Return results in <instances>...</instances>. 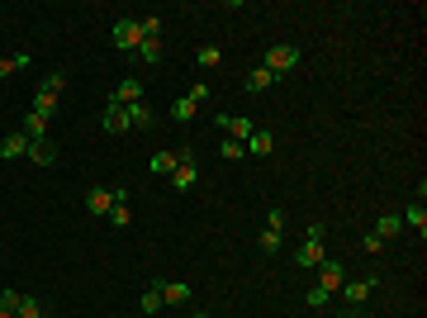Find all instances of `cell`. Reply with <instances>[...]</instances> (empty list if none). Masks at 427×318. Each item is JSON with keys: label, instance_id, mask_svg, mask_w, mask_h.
<instances>
[{"label": "cell", "instance_id": "6da1fadb", "mask_svg": "<svg viewBox=\"0 0 427 318\" xmlns=\"http://www.w3.org/2000/svg\"><path fill=\"white\" fill-rule=\"evenodd\" d=\"M138 43H143V24H138V19H119V24H114V48L134 57Z\"/></svg>", "mask_w": 427, "mask_h": 318}, {"label": "cell", "instance_id": "7a4b0ae2", "mask_svg": "<svg viewBox=\"0 0 427 318\" xmlns=\"http://www.w3.org/2000/svg\"><path fill=\"white\" fill-rule=\"evenodd\" d=\"M294 262L304 266V271H314V266L323 262V223H314V228H309V242L294 252Z\"/></svg>", "mask_w": 427, "mask_h": 318}, {"label": "cell", "instance_id": "3957f363", "mask_svg": "<svg viewBox=\"0 0 427 318\" xmlns=\"http://www.w3.org/2000/svg\"><path fill=\"white\" fill-rule=\"evenodd\" d=\"M294 62H299V48L275 43V48L266 53V72H271V77H285V72H294Z\"/></svg>", "mask_w": 427, "mask_h": 318}, {"label": "cell", "instance_id": "277c9868", "mask_svg": "<svg viewBox=\"0 0 427 318\" xmlns=\"http://www.w3.org/2000/svg\"><path fill=\"white\" fill-rule=\"evenodd\" d=\"M218 129H223V138H233V143H247V138L257 133V124H252L247 114H218Z\"/></svg>", "mask_w": 427, "mask_h": 318}, {"label": "cell", "instance_id": "5b68a950", "mask_svg": "<svg viewBox=\"0 0 427 318\" xmlns=\"http://www.w3.org/2000/svg\"><path fill=\"white\" fill-rule=\"evenodd\" d=\"M314 271H319V285H323L328 294H337L342 285H347V280H342V262H332V257H323Z\"/></svg>", "mask_w": 427, "mask_h": 318}, {"label": "cell", "instance_id": "8992f818", "mask_svg": "<svg viewBox=\"0 0 427 318\" xmlns=\"http://www.w3.org/2000/svg\"><path fill=\"white\" fill-rule=\"evenodd\" d=\"M375 285H380V280H375V276H366V280H347V285H342V290H337V294L347 299L351 309H361V304L371 299V290H375Z\"/></svg>", "mask_w": 427, "mask_h": 318}, {"label": "cell", "instance_id": "52a82bcc", "mask_svg": "<svg viewBox=\"0 0 427 318\" xmlns=\"http://www.w3.org/2000/svg\"><path fill=\"white\" fill-rule=\"evenodd\" d=\"M109 209H114V190H105V186H90V190H86V214L105 218Z\"/></svg>", "mask_w": 427, "mask_h": 318}, {"label": "cell", "instance_id": "ba28073f", "mask_svg": "<svg viewBox=\"0 0 427 318\" xmlns=\"http://www.w3.org/2000/svg\"><path fill=\"white\" fill-rule=\"evenodd\" d=\"M105 129H109V133H129V129H134L129 105H114V100H109V105H105Z\"/></svg>", "mask_w": 427, "mask_h": 318}, {"label": "cell", "instance_id": "9c48e42d", "mask_svg": "<svg viewBox=\"0 0 427 318\" xmlns=\"http://www.w3.org/2000/svg\"><path fill=\"white\" fill-rule=\"evenodd\" d=\"M271 152H275V133L271 129H257L247 138V157H271Z\"/></svg>", "mask_w": 427, "mask_h": 318}, {"label": "cell", "instance_id": "30bf717a", "mask_svg": "<svg viewBox=\"0 0 427 318\" xmlns=\"http://www.w3.org/2000/svg\"><path fill=\"white\" fill-rule=\"evenodd\" d=\"M24 152H29V138H24V133H19V129H15V133H5V138H0V157H5V161L24 157Z\"/></svg>", "mask_w": 427, "mask_h": 318}, {"label": "cell", "instance_id": "8fae6325", "mask_svg": "<svg viewBox=\"0 0 427 318\" xmlns=\"http://www.w3.org/2000/svg\"><path fill=\"white\" fill-rule=\"evenodd\" d=\"M19 133H24L29 143H43V138H48V119L29 109V114H24V124H19Z\"/></svg>", "mask_w": 427, "mask_h": 318}, {"label": "cell", "instance_id": "7c38bea8", "mask_svg": "<svg viewBox=\"0 0 427 318\" xmlns=\"http://www.w3.org/2000/svg\"><path fill=\"white\" fill-rule=\"evenodd\" d=\"M143 100V81L129 77V81H119V90H114V105H138Z\"/></svg>", "mask_w": 427, "mask_h": 318}, {"label": "cell", "instance_id": "4fadbf2b", "mask_svg": "<svg viewBox=\"0 0 427 318\" xmlns=\"http://www.w3.org/2000/svg\"><path fill=\"white\" fill-rule=\"evenodd\" d=\"M399 233H403V218H399V214H380V223H375V238L394 242Z\"/></svg>", "mask_w": 427, "mask_h": 318}, {"label": "cell", "instance_id": "5bb4252c", "mask_svg": "<svg viewBox=\"0 0 427 318\" xmlns=\"http://www.w3.org/2000/svg\"><path fill=\"white\" fill-rule=\"evenodd\" d=\"M271 86H275V77H271L266 67H252V72H247V90H252V95H266Z\"/></svg>", "mask_w": 427, "mask_h": 318}, {"label": "cell", "instance_id": "9a60e30c", "mask_svg": "<svg viewBox=\"0 0 427 318\" xmlns=\"http://www.w3.org/2000/svg\"><path fill=\"white\" fill-rule=\"evenodd\" d=\"M24 157L33 161V166H53V161H57V148H53V143H29Z\"/></svg>", "mask_w": 427, "mask_h": 318}, {"label": "cell", "instance_id": "2e32d148", "mask_svg": "<svg viewBox=\"0 0 427 318\" xmlns=\"http://www.w3.org/2000/svg\"><path fill=\"white\" fill-rule=\"evenodd\" d=\"M161 299H166L171 309H176V304H190V285L186 280H166V285H161Z\"/></svg>", "mask_w": 427, "mask_h": 318}, {"label": "cell", "instance_id": "e0dca14e", "mask_svg": "<svg viewBox=\"0 0 427 318\" xmlns=\"http://www.w3.org/2000/svg\"><path fill=\"white\" fill-rule=\"evenodd\" d=\"M134 57L143 62V67H157V62H161V43H157V38H143Z\"/></svg>", "mask_w": 427, "mask_h": 318}, {"label": "cell", "instance_id": "ac0fdd59", "mask_svg": "<svg viewBox=\"0 0 427 318\" xmlns=\"http://www.w3.org/2000/svg\"><path fill=\"white\" fill-rule=\"evenodd\" d=\"M399 218L408 223V228H418V238L427 233V209H423V200H418V205H408V214H399Z\"/></svg>", "mask_w": 427, "mask_h": 318}, {"label": "cell", "instance_id": "d6986e66", "mask_svg": "<svg viewBox=\"0 0 427 318\" xmlns=\"http://www.w3.org/2000/svg\"><path fill=\"white\" fill-rule=\"evenodd\" d=\"M138 309H143V314H161V309H166V299H161V285H152V290H143V299H138Z\"/></svg>", "mask_w": 427, "mask_h": 318}, {"label": "cell", "instance_id": "ffe728a7", "mask_svg": "<svg viewBox=\"0 0 427 318\" xmlns=\"http://www.w3.org/2000/svg\"><path fill=\"white\" fill-rule=\"evenodd\" d=\"M195 114H200V105H195V100H190V95H181V100H176V105H171V119H176V124H190V119H195Z\"/></svg>", "mask_w": 427, "mask_h": 318}, {"label": "cell", "instance_id": "44dd1931", "mask_svg": "<svg viewBox=\"0 0 427 318\" xmlns=\"http://www.w3.org/2000/svg\"><path fill=\"white\" fill-rule=\"evenodd\" d=\"M195 62H200V67H204V72H214V67H218V62H223V48H214V43H204V48H200V53H195Z\"/></svg>", "mask_w": 427, "mask_h": 318}, {"label": "cell", "instance_id": "7402d4cb", "mask_svg": "<svg viewBox=\"0 0 427 318\" xmlns=\"http://www.w3.org/2000/svg\"><path fill=\"white\" fill-rule=\"evenodd\" d=\"M33 114L53 119V114H57V95H43V90H38V95H33Z\"/></svg>", "mask_w": 427, "mask_h": 318}, {"label": "cell", "instance_id": "603a6c76", "mask_svg": "<svg viewBox=\"0 0 427 318\" xmlns=\"http://www.w3.org/2000/svg\"><path fill=\"white\" fill-rule=\"evenodd\" d=\"M176 171V152H157L152 157V176H171Z\"/></svg>", "mask_w": 427, "mask_h": 318}, {"label": "cell", "instance_id": "cb8c5ba5", "mask_svg": "<svg viewBox=\"0 0 427 318\" xmlns=\"http://www.w3.org/2000/svg\"><path fill=\"white\" fill-rule=\"evenodd\" d=\"M218 152H223V161H242V157H247V143H233V138H223V148H218Z\"/></svg>", "mask_w": 427, "mask_h": 318}, {"label": "cell", "instance_id": "d4e9b609", "mask_svg": "<svg viewBox=\"0 0 427 318\" xmlns=\"http://www.w3.org/2000/svg\"><path fill=\"white\" fill-rule=\"evenodd\" d=\"M304 304H309V309H328V304H332V294L323 290V285H314V290L304 294Z\"/></svg>", "mask_w": 427, "mask_h": 318}, {"label": "cell", "instance_id": "484cf974", "mask_svg": "<svg viewBox=\"0 0 427 318\" xmlns=\"http://www.w3.org/2000/svg\"><path fill=\"white\" fill-rule=\"evenodd\" d=\"M62 86H67V77H62V72H48L38 90H43V95H62Z\"/></svg>", "mask_w": 427, "mask_h": 318}, {"label": "cell", "instance_id": "4316f807", "mask_svg": "<svg viewBox=\"0 0 427 318\" xmlns=\"http://www.w3.org/2000/svg\"><path fill=\"white\" fill-rule=\"evenodd\" d=\"M280 247H285V233H261V252H266V257H275V252H280Z\"/></svg>", "mask_w": 427, "mask_h": 318}, {"label": "cell", "instance_id": "83f0119b", "mask_svg": "<svg viewBox=\"0 0 427 318\" xmlns=\"http://www.w3.org/2000/svg\"><path fill=\"white\" fill-rule=\"evenodd\" d=\"M19 304H24L19 290H0V309H5V314H19Z\"/></svg>", "mask_w": 427, "mask_h": 318}, {"label": "cell", "instance_id": "f1b7e54d", "mask_svg": "<svg viewBox=\"0 0 427 318\" xmlns=\"http://www.w3.org/2000/svg\"><path fill=\"white\" fill-rule=\"evenodd\" d=\"M109 218H114V228H129V223H134V209L114 200V209H109Z\"/></svg>", "mask_w": 427, "mask_h": 318}, {"label": "cell", "instance_id": "f546056e", "mask_svg": "<svg viewBox=\"0 0 427 318\" xmlns=\"http://www.w3.org/2000/svg\"><path fill=\"white\" fill-rule=\"evenodd\" d=\"M266 228H271V233H285V209H280V205H271V209H266Z\"/></svg>", "mask_w": 427, "mask_h": 318}, {"label": "cell", "instance_id": "4dcf8cb0", "mask_svg": "<svg viewBox=\"0 0 427 318\" xmlns=\"http://www.w3.org/2000/svg\"><path fill=\"white\" fill-rule=\"evenodd\" d=\"M129 119H134V129H143V124H152V109L138 100V105H129Z\"/></svg>", "mask_w": 427, "mask_h": 318}, {"label": "cell", "instance_id": "1f68e13d", "mask_svg": "<svg viewBox=\"0 0 427 318\" xmlns=\"http://www.w3.org/2000/svg\"><path fill=\"white\" fill-rule=\"evenodd\" d=\"M385 247H389V242H385V238H375V233H366V238H361V252H366V257H380Z\"/></svg>", "mask_w": 427, "mask_h": 318}, {"label": "cell", "instance_id": "d6a6232c", "mask_svg": "<svg viewBox=\"0 0 427 318\" xmlns=\"http://www.w3.org/2000/svg\"><path fill=\"white\" fill-rule=\"evenodd\" d=\"M143 24V38H157L161 33V15H147V19H138Z\"/></svg>", "mask_w": 427, "mask_h": 318}, {"label": "cell", "instance_id": "836d02e7", "mask_svg": "<svg viewBox=\"0 0 427 318\" xmlns=\"http://www.w3.org/2000/svg\"><path fill=\"white\" fill-rule=\"evenodd\" d=\"M209 95H214V86H204V81H200V86H190V100H195V105H204Z\"/></svg>", "mask_w": 427, "mask_h": 318}, {"label": "cell", "instance_id": "e575fe53", "mask_svg": "<svg viewBox=\"0 0 427 318\" xmlns=\"http://www.w3.org/2000/svg\"><path fill=\"white\" fill-rule=\"evenodd\" d=\"M19 67H15V57H0V77H15Z\"/></svg>", "mask_w": 427, "mask_h": 318}, {"label": "cell", "instance_id": "d590c367", "mask_svg": "<svg viewBox=\"0 0 427 318\" xmlns=\"http://www.w3.org/2000/svg\"><path fill=\"white\" fill-rule=\"evenodd\" d=\"M337 318H366V309H351L347 304V314H337Z\"/></svg>", "mask_w": 427, "mask_h": 318}, {"label": "cell", "instance_id": "8d00e7d4", "mask_svg": "<svg viewBox=\"0 0 427 318\" xmlns=\"http://www.w3.org/2000/svg\"><path fill=\"white\" fill-rule=\"evenodd\" d=\"M0 318H15V314H5V309H0Z\"/></svg>", "mask_w": 427, "mask_h": 318}, {"label": "cell", "instance_id": "74e56055", "mask_svg": "<svg viewBox=\"0 0 427 318\" xmlns=\"http://www.w3.org/2000/svg\"><path fill=\"white\" fill-rule=\"evenodd\" d=\"M195 318H209V314H195Z\"/></svg>", "mask_w": 427, "mask_h": 318}, {"label": "cell", "instance_id": "f35d334b", "mask_svg": "<svg viewBox=\"0 0 427 318\" xmlns=\"http://www.w3.org/2000/svg\"><path fill=\"white\" fill-rule=\"evenodd\" d=\"M38 318H48V314H38Z\"/></svg>", "mask_w": 427, "mask_h": 318}]
</instances>
